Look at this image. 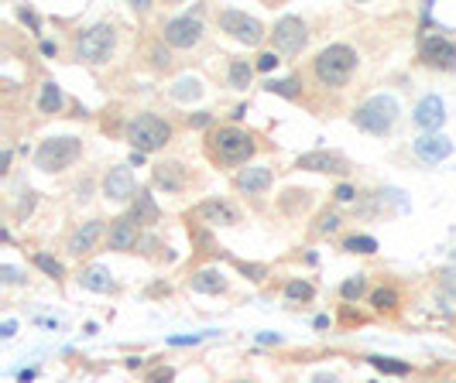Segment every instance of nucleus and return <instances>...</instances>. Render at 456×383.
Wrapping results in <instances>:
<instances>
[{"label": "nucleus", "instance_id": "dca6fc26", "mask_svg": "<svg viewBox=\"0 0 456 383\" xmlns=\"http://www.w3.org/2000/svg\"><path fill=\"white\" fill-rule=\"evenodd\" d=\"M415 124L422 130H439L443 124H446V106H443V100L439 96H426V100L415 106Z\"/></svg>", "mask_w": 456, "mask_h": 383}, {"label": "nucleus", "instance_id": "9b49d317", "mask_svg": "<svg viewBox=\"0 0 456 383\" xmlns=\"http://www.w3.org/2000/svg\"><path fill=\"white\" fill-rule=\"evenodd\" d=\"M296 168H305V171H322V175H347L350 164L340 151H309L298 154Z\"/></svg>", "mask_w": 456, "mask_h": 383}, {"label": "nucleus", "instance_id": "39448f33", "mask_svg": "<svg viewBox=\"0 0 456 383\" xmlns=\"http://www.w3.org/2000/svg\"><path fill=\"white\" fill-rule=\"evenodd\" d=\"M254 151H258V144H254V137H251L247 130L220 127L213 134V154L223 164H241V161H247Z\"/></svg>", "mask_w": 456, "mask_h": 383}, {"label": "nucleus", "instance_id": "a878e982", "mask_svg": "<svg viewBox=\"0 0 456 383\" xmlns=\"http://www.w3.org/2000/svg\"><path fill=\"white\" fill-rule=\"evenodd\" d=\"M371 305L377 311H395L398 308V291L395 287H377L374 294H371Z\"/></svg>", "mask_w": 456, "mask_h": 383}, {"label": "nucleus", "instance_id": "a18cd8bd", "mask_svg": "<svg viewBox=\"0 0 456 383\" xmlns=\"http://www.w3.org/2000/svg\"><path fill=\"white\" fill-rule=\"evenodd\" d=\"M11 157H14L11 151H4V154H0V171H7V168H11Z\"/></svg>", "mask_w": 456, "mask_h": 383}, {"label": "nucleus", "instance_id": "4be33fe9", "mask_svg": "<svg viewBox=\"0 0 456 383\" xmlns=\"http://www.w3.org/2000/svg\"><path fill=\"white\" fill-rule=\"evenodd\" d=\"M131 219H134V223H158V205H155V199H151L148 192H137Z\"/></svg>", "mask_w": 456, "mask_h": 383}, {"label": "nucleus", "instance_id": "393cba45", "mask_svg": "<svg viewBox=\"0 0 456 383\" xmlns=\"http://www.w3.org/2000/svg\"><path fill=\"white\" fill-rule=\"evenodd\" d=\"M251 76H254V65H247L243 58L230 62V86H234V89H247V86H251Z\"/></svg>", "mask_w": 456, "mask_h": 383}, {"label": "nucleus", "instance_id": "a19ab883", "mask_svg": "<svg viewBox=\"0 0 456 383\" xmlns=\"http://www.w3.org/2000/svg\"><path fill=\"white\" fill-rule=\"evenodd\" d=\"M18 14H21V21H25V25H31V27H34V31H38V18H34L31 11H25V7H21Z\"/></svg>", "mask_w": 456, "mask_h": 383}, {"label": "nucleus", "instance_id": "2f4dec72", "mask_svg": "<svg viewBox=\"0 0 456 383\" xmlns=\"http://www.w3.org/2000/svg\"><path fill=\"white\" fill-rule=\"evenodd\" d=\"M268 89H271V93H281V96H296L298 82H296V79H271Z\"/></svg>", "mask_w": 456, "mask_h": 383}, {"label": "nucleus", "instance_id": "c03bdc74", "mask_svg": "<svg viewBox=\"0 0 456 383\" xmlns=\"http://www.w3.org/2000/svg\"><path fill=\"white\" fill-rule=\"evenodd\" d=\"M443 284H446V287L456 294V271H446V274H443Z\"/></svg>", "mask_w": 456, "mask_h": 383}, {"label": "nucleus", "instance_id": "4c0bfd02", "mask_svg": "<svg viewBox=\"0 0 456 383\" xmlns=\"http://www.w3.org/2000/svg\"><path fill=\"white\" fill-rule=\"evenodd\" d=\"M333 195H336L340 202H353V195H357V192H353L350 185H336V192H333Z\"/></svg>", "mask_w": 456, "mask_h": 383}, {"label": "nucleus", "instance_id": "c756f323", "mask_svg": "<svg viewBox=\"0 0 456 383\" xmlns=\"http://www.w3.org/2000/svg\"><path fill=\"white\" fill-rule=\"evenodd\" d=\"M364 287H367V281H364V274H357V278H347V281L340 284V294H343L347 301H357V298L364 294Z\"/></svg>", "mask_w": 456, "mask_h": 383}, {"label": "nucleus", "instance_id": "de8ad7c7", "mask_svg": "<svg viewBox=\"0 0 456 383\" xmlns=\"http://www.w3.org/2000/svg\"><path fill=\"white\" fill-rule=\"evenodd\" d=\"M312 383H336V377H326V373H319V377H316Z\"/></svg>", "mask_w": 456, "mask_h": 383}, {"label": "nucleus", "instance_id": "6ab92c4d", "mask_svg": "<svg viewBox=\"0 0 456 383\" xmlns=\"http://www.w3.org/2000/svg\"><path fill=\"white\" fill-rule=\"evenodd\" d=\"M189 287L199 291V294H220V291H227V278L220 271H213V267H203V271H196L189 278Z\"/></svg>", "mask_w": 456, "mask_h": 383}, {"label": "nucleus", "instance_id": "7c9ffc66", "mask_svg": "<svg viewBox=\"0 0 456 383\" xmlns=\"http://www.w3.org/2000/svg\"><path fill=\"white\" fill-rule=\"evenodd\" d=\"M285 298H292V301H309V298H312V284L309 281H289L285 284Z\"/></svg>", "mask_w": 456, "mask_h": 383}, {"label": "nucleus", "instance_id": "bb28decb", "mask_svg": "<svg viewBox=\"0 0 456 383\" xmlns=\"http://www.w3.org/2000/svg\"><path fill=\"white\" fill-rule=\"evenodd\" d=\"M371 366L381 370V373H391V377H405L412 366L408 363H398V359H384V356H371Z\"/></svg>", "mask_w": 456, "mask_h": 383}, {"label": "nucleus", "instance_id": "ea45409f", "mask_svg": "<svg viewBox=\"0 0 456 383\" xmlns=\"http://www.w3.org/2000/svg\"><path fill=\"white\" fill-rule=\"evenodd\" d=\"M189 124H192V127H206V124H210V113H196V117H189Z\"/></svg>", "mask_w": 456, "mask_h": 383}, {"label": "nucleus", "instance_id": "0eeeda50", "mask_svg": "<svg viewBox=\"0 0 456 383\" xmlns=\"http://www.w3.org/2000/svg\"><path fill=\"white\" fill-rule=\"evenodd\" d=\"M220 31H227L230 38H237L243 45H261L265 34H268L261 21L247 18L243 11H223V14H220Z\"/></svg>", "mask_w": 456, "mask_h": 383}, {"label": "nucleus", "instance_id": "20e7f679", "mask_svg": "<svg viewBox=\"0 0 456 383\" xmlns=\"http://www.w3.org/2000/svg\"><path fill=\"white\" fill-rule=\"evenodd\" d=\"M113 48H117V31H113V25H93L89 31H82L80 41H76L80 62H89V65H103Z\"/></svg>", "mask_w": 456, "mask_h": 383}, {"label": "nucleus", "instance_id": "49530a36", "mask_svg": "<svg viewBox=\"0 0 456 383\" xmlns=\"http://www.w3.org/2000/svg\"><path fill=\"white\" fill-rule=\"evenodd\" d=\"M258 339H261V342H281V335H274V332H261Z\"/></svg>", "mask_w": 456, "mask_h": 383}, {"label": "nucleus", "instance_id": "37998d69", "mask_svg": "<svg viewBox=\"0 0 456 383\" xmlns=\"http://www.w3.org/2000/svg\"><path fill=\"white\" fill-rule=\"evenodd\" d=\"M14 332H18V322H4V325H0V335H4V339H11Z\"/></svg>", "mask_w": 456, "mask_h": 383}, {"label": "nucleus", "instance_id": "a211bd4d", "mask_svg": "<svg viewBox=\"0 0 456 383\" xmlns=\"http://www.w3.org/2000/svg\"><path fill=\"white\" fill-rule=\"evenodd\" d=\"M268 185H271L268 164H251V168H243L241 175H237V188L247 192V195H258V192H265Z\"/></svg>", "mask_w": 456, "mask_h": 383}, {"label": "nucleus", "instance_id": "09e8293b", "mask_svg": "<svg viewBox=\"0 0 456 383\" xmlns=\"http://www.w3.org/2000/svg\"><path fill=\"white\" fill-rule=\"evenodd\" d=\"M241 383H251V380H241Z\"/></svg>", "mask_w": 456, "mask_h": 383}, {"label": "nucleus", "instance_id": "4468645a", "mask_svg": "<svg viewBox=\"0 0 456 383\" xmlns=\"http://www.w3.org/2000/svg\"><path fill=\"white\" fill-rule=\"evenodd\" d=\"M415 154L422 157V161H429V164H439V161H446L450 154H453V141L450 137H443V134H422V137H415Z\"/></svg>", "mask_w": 456, "mask_h": 383}, {"label": "nucleus", "instance_id": "2eb2a0df", "mask_svg": "<svg viewBox=\"0 0 456 383\" xmlns=\"http://www.w3.org/2000/svg\"><path fill=\"white\" fill-rule=\"evenodd\" d=\"M107 243H110V250H134L137 243H141L134 219H131V216L113 219V223H110V233H107Z\"/></svg>", "mask_w": 456, "mask_h": 383}, {"label": "nucleus", "instance_id": "f704fd0d", "mask_svg": "<svg viewBox=\"0 0 456 383\" xmlns=\"http://www.w3.org/2000/svg\"><path fill=\"white\" fill-rule=\"evenodd\" d=\"M241 271H243V274H251L254 281H261V278L268 274V267H265V264H241Z\"/></svg>", "mask_w": 456, "mask_h": 383}, {"label": "nucleus", "instance_id": "f8f14e48", "mask_svg": "<svg viewBox=\"0 0 456 383\" xmlns=\"http://www.w3.org/2000/svg\"><path fill=\"white\" fill-rule=\"evenodd\" d=\"M189 219H199V223H206V226H234L241 216H237V209H234L230 202L206 199V202H199L192 212H189Z\"/></svg>", "mask_w": 456, "mask_h": 383}, {"label": "nucleus", "instance_id": "423d86ee", "mask_svg": "<svg viewBox=\"0 0 456 383\" xmlns=\"http://www.w3.org/2000/svg\"><path fill=\"white\" fill-rule=\"evenodd\" d=\"M80 151H82L80 137H49V141H42V148L34 154V164L42 171H62L80 157Z\"/></svg>", "mask_w": 456, "mask_h": 383}, {"label": "nucleus", "instance_id": "c85d7f7f", "mask_svg": "<svg viewBox=\"0 0 456 383\" xmlns=\"http://www.w3.org/2000/svg\"><path fill=\"white\" fill-rule=\"evenodd\" d=\"M34 267H38V271H45L49 278H62V274H65L62 260H55V257H49V254H34Z\"/></svg>", "mask_w": 456, "mask_h": 383}, {"label": "nucleus", "instance_id": "1a4fd4ad", "mask_svg": "<svg viewBox=\"0 0 456 383\" xmlns=\"http://www.w3.org/2000/svg\"><path fill=\"white\" fill-rule=\"evenodd\" d=\"M419 55L432 69H456V45L443 34H426L419 45Z\"/></svg>", "mask_w": 456, "mask_h": 383}, {"label": "nucleus", "instance_id": "f257e3e1", "mask_svg": "<svg viewBox=\"0 0 456 383\" xmlns=\"http://www.w3.org/2000/svg\"><path fill=\"white\" fill-rule=\"evenodd\" d=\"M357 69V51L350 45H329L316 55V79L322 86H347Z\"/></svg>", "mask_w": 456, "mask_h": 383}, {"label": "nucleus", "instance_id": "72a5a7b5", "mask_svg": "<svg viewBox=\"0 0 456 383\" xmlns=\"http://www.w3.org/2000/svg\"><path fill=\"white\" fill-rule=\"evenodd\" d=\"M278 62H281V58H278L274 51H265V55H258V69H261V72H271Z\"/></svg>", "mask_w": 456, "mask_h": 383}, {"label": "nucleus", "instance_id": "79ce46f5", "mask_svg": "<svg viewBox=\"0 0 456 383\" xmlns=\"http://www.w3.org/2000/svg\"><path fill=\"white\" fill-rule=\"evenodd\" d=\"M151 55H155V65H168V62H172L168 51H161V48H151Z\"/></svg>", "mask_w": 456, "mask_h": 383}, {"label": "nucleus", "instance_id": "58836bf2", "mask_svg": "<svg viewBox=\"0 0 456 383\" xmlns=\"http://www.w3.org/2000/svg\"><path fill=\"white\" fill-rule=\"evenodd\" d=\"M203 335H175V339H168L172 346H192V342H199Z\"/></svg>", "mask_w": 456, "mask_h": 383}, {"label": "nucleus", "instance_id": "412c9836", "mask_svg": "<svg viewBox=\"0 0 456 383\" xmlns=\"http://www.w3.org/2000/svg\"><path fill=\"white\" fill-rule=\"evenodd\" d=\"M80 281L86 291H96V294H107V291H113V278H110L107 267H100V264H93V267H86L80 274Z\"/></svg>", "mask_w": 456, "mask_h": 383}, {"label": "nucleus", "instance_id": "7ed1b4c3", "mask_svg": "<svg viewBox=\"0 0 456 383\" xmlns=\"http://www.w3.org/2000/svg\"><path fill=\"white\" fill-rule=\"evenodd\" d=\"M395 120H398V103L391 96H384V93L364 100L353 113V124L360 130H367V134H388L395 127Z\"/></svg>", "mask_w": 456, "mask_h": 383}, {"label": "nucleus", "instance_id": "f3484780", "mask_svg": "<svg viewBox=\"0 0 456 383\" xmlns=\"http://www.w3.org/2000/svg\"><path fill=\"white\" fill-rule=\"evenodd\" d=\"M100 236H103V223H100V219H89V223H82L80 230L69 236V254H76V257L89 254V250L100 243Z\"/></svg>", "mask_w": 456, "mask_h": 383}, {"label": "nucleus", "instance_id": "e433bc0d", "mask_svg": "<svg viewBox=\"0 0 456 383\" xmlns=\"http://www.w3.org/2000/svg\"><path fill=\"white\" fill-rule=\"evenodd\" d=\"M172 377H175V373H172L168 366H161V370H155V373H151V383H172Z\"/></svg>", "mask_w": 456, "mask_h": 383}, {"label": "nucleus", "instance_id": "c9c22d12", "mask_svg": "<svg viewBox=\"0 0 456 383\" xmlns=\"http://www.w3.org/2000/svg\"><path fill=\"white\" fill-rule=\"evenodd\" d=\"M336 226H340V219H336V212H326V216H322V219H319V233H333V230H336Z\"/></svg>", "mask_w": 456, "mask_h": 383}, {"label": "nucleus", "instance_id": "9d476101", "mask_svg": "<svg viewBox=\"0 0 456 383\" xmlns=\"http://www.w3.org/2000/svg\"><path fill=\"white\" fill-rule=\"evenodd\" d=\"M199 38H203V25H199L192 14L165 21V41H168L172 48H192V45H199Z\"/></svg>", "mask_w": 456, "mask_h": 383}, {"label": "nucleus", "instance_id": "f03ea898", "mask_svg": "<svg viewBox=\"0 0 456 383\" xmlns=\"http://www.w3.org/2000/svg\"><path fill=\"white\" fill-rule=\"evenodd\" d=\"M127 141H131V148L141 154L158 151V148H165V144L172 141V124L155 117V113H141V117H134V120L127 124Z\"/></svg>", "mask_w": 456, "mask_h": 383}, {"label": "nucleus", "instance_id": "ddd939ff", "mask_svg": "<svg viewBox=\"0 0 456 383\" xmlns=\"http://www.w3.org/2000/svg\"><path fill=\"white\" fill-rule=\"evenodd\" d=\"M103 195L113 199V202H124V199L134 195V171H131V164L110 168L107 178H103Z\"/></svg>", "mask_w": 456, "mask_h": 383}, {"label": "nucleus", "instance_id": "6e6552de", "mask_svg": "<svg viewBox=\"0 0 456 383\" xmlns=\"http://www.w3.org/2000/svg\"><path fill=\"white\" fill-rule=\"evenodd\" d=\"M271 38H274V48H278V51L296 55V51L305 48L309 31H305V25H302V18H296V14H285V18H278V21H274Z\"/></svg>", "mask_w": 456, "mask_h": 383}, {"label": "nucleus", "instance_id": "473e14b6", "mask_svg": "<svg viewBox=\"0 0 456 383\" xmlns=\"http://www.w3.org/2000/svg\"><path fill=\"white\" fill-rule=\"evenodd\" d=\"M0 281H7V284H21V281H25V274H21L18 267H7V264H4V267H0Z\"/></svg>", "mask_w": 456, "mask_h": 383}, {"label": "nucleus", "instance_id": "aec40b11", "mask_svg": "<svg viewBox=\"0 0 456 383\" xmlns=\"http://www.w3.org/2000/svg\"><path fill=\"white\" fill-rule=\"evenodd\" d=\"M155 181H158L165 192H182V185H186V168L179 164V161H165L155 168Z\"/></svg>", "mask_w": 456, "mask_h": 383}, {"label": "nucleus", "instance_id": "5701e85b", "mask_svg": "<svg viewBox=\"0 0 456 383\" xmlns=\"http://www.w3.org/2000/svg\"><path fill=\"white\" fill-rule=\"evenodd\" d=\"M172 96L179 103H189V100H199L203 96V86H199V79H192V76H182L175 86H172Z\"/></svg>", "mask_w": 456, "mask_h": 383}, {"label": "nucleus", "instance_id": "b1692460", "mask_svg": "<svg viewBox=\"0 0 456 383\" xmlns=\"http://www.w3.org/2000/svg\"><path fill=\"white\" fill-rule=\"evenodd\" d=\"M38 110H42V113H58V110H62V89H58L55 82H45V86H42Z\"/></svg>", "mask_w": 456, "mask_h": 383}, {"label": "nucleus", "instance_id": "cd10ccee", "mask_svg": "<svg viewBox=\"0 0 456 383\" xmlns=\"http://www.w3.org/2000/svg\"><path fill=\"white\" fill-rule=\"evenodd\" d=\"M347 247L350 254H374L377 250V240L374 236H364V233H357V236H347Z\"/></svg>", "mask_w": 456, "mask_h": 383}]
</instances>
